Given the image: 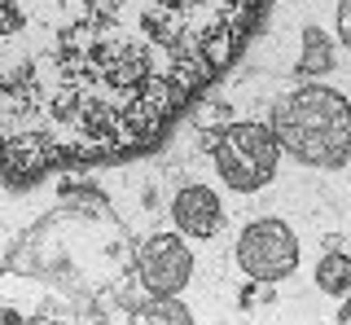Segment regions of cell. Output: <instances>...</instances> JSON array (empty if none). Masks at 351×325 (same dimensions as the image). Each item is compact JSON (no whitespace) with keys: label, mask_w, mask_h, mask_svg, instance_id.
<instances>
[{"label":"cell","mask_w":351,"mask_h":325,"mask_svg":"<svg viewBox=\"0 0 351 325\" xmlns=\"http://www.w3.org/2000/svg\"><path fill=\"white\" fill-rule=\"evenodd\" d=\"M277 162H281V141L272 132V123L241 119L215 136V171L237 193H255L259 185H268Z\"/></svg>","instance_id":"obj_3"},{"label":"cell","mask_w":351,"mask_h":325,"mask_svg":"<svg viewBox=\"0 0 351 325\" xmlns=\"http://www.w3.org/2000/svg\"><path fill=\"white\" fill-rule=\"evenodd\" d=\"M171 215L184 237H215L219 220H224V207H219V193L211 185H184L171 202Z\"/></svg>","instance_id":"obj_6"},{"label":"cell","mask_w":351,"mask_h":325,"mask_svg":"<svg viewBox=\"0 0 351 325\" xmlns=\"http://www.w3.org/2000/svg\"><path fill=\"white\" fill-rule=\"evenodd\" d=\"M263 0H0V158L14 176L154 145L246 45Z\"/></svg>","instance_id":"obj_1"},{"label":"cell","mask_w":351,"mask_h":325,"mask_svg":"<svg viewBox=\"0 0 351 325\" xmlns=\"http://www.w3.org/2000/svg\"><path fill=\"white\" fill-rule=\"evenodd\" d=\"M193 277V255L180 233H149L136 251V281L149 299H176Z\"/></svg>","instance_id":"obj_5"},{"label":"cell","mask_w":351,"mask_h":325,"mask_svg":"<svg viewBox=\"0 0 351 325\" xmlns=\"http://www.w3.org/2000/svg\"><path fill=\"white\" fill-rule=\"evenodd\" d=\"M272 132L307 167H343L351 158V101L325 84H299L281 93Z\"/></svg>","instance_id":"obj_2"},{"label":"cell","mask_w":351,"mask_h":325,"mask_svg":"<svg viewBox=\"0 0 351 325\" xmlns=\"http://www.w3.org/2000/svg\"><path fill=\"white\" fill-rule=\"evenodd\" d=\"M237 268L250 281H285L299 268V237L277 215H259L237 233Z\"/></svg>","instance_id":"obj_4"},{"label":"cell","mask_w":351,"mask_h":325,"mask_svg":"<svg viewBox=\"0 0 351 325\" xmlns=\"http://www.w3.org/2000/svg\"><path fill=\"white\" fill-rule=\"evenodd\" d=\"M316 286H321V295L329 299H343L351 295V255H325L321 268H316Z\"/></svg>","instance_id":"obj_7"},{"label":"cell","mask_w":351,"mask_h":325,"mask_svg":"<svg viewBox=\"0 0 351 325\" xmlns=\"http://www.w3.org/2000/svg\"><path fill=\"white\" fill-rule=\"evenodd\" d=\"M338 325H351V303L343 308V317H338Z\"/></svg>","instance_id":"obj_10"},{"label":"cell","mask_w":351,"mask_h":325,"mask_svg":"<svg viewBox=\"0 0 351 325\" xmlns=\"http://www.w3.org/2000/svg\"><path fill=\"white\" fill-rule=\"evenodd\" d=\"M338 31H343V40L351 45V0H343V14H338Z\"/></svg>","instance_id":"obj_9"},{"label":"cell","mask_w":351,"mask_h":325,"mask_svg":"<svg viewBox=\"0 0 351 325\" xmlns=\"http://www.w3.org/2000/svg\"><path fill=\"white\" fill-rule=\"evenodd\" d=\"M123 325H189V312L171 299H149V303H141Z\"/></svg>","instance_id":"obj_8"}]
</instances>
